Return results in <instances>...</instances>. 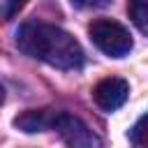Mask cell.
<instances>
[{"label":"cell","mask_w":148,"mask_h":148,"mask_svg":"<svg viewBox=\"0 0 148 148\" xmlns=\"http://www.w3.org/2000/svg\"><path fill=\"white\" fill-rule=\"evenodd\" d=\"M16 46L25 56L58 69H79L83 65L81 44L67 30L44 21L23 23L16 30Z\"/></svg>","instance_id":"obj_1"},{"label":"cell","mask_w":148,"mask_h":148,"mask_svg":"<svg viewBox=\"0 0 148 148\" xmlns=\"http://www.w3.org/2000/svg\"><path fill=\"white\" fill-rule=\"evenodd\" d=\"M88 35H90V42L102 53H106L111 58H123L134 46L130 30L123 23L111 21V18H97V21H92L90 28H88Z\"/></svg>","instance_id":"obj_2"},{"label":"cell","mask_w":148,"mask_h":148,"mask_svg":"<svg viewBox=\"0 0 148 148\" xmlns=\"http://www.w3.org/2000/svg\"><path fill=\"white\" fill-rule=\"evenodd\" d=\"M53 130H58L62 134V139L69 143V148H99V141L92 134V130L72 113L58 111L56 120H53Z\"/></svg>","instance_id":"obj_3"},{"label":"cell","mask_w":148,"mask_h":148,"mask_svg":"<svg viewBox=\"0 0 148 148\" xmlns=\"http://www.w3.org/2000/svg\"><path fill=\"white\" fill-rule=\"evenodd\" d=\"M127 95H130V86L125 79H118V76H109V79H102L95 90H92V97H95V104L104 111H116L120 109L125 102H127Z\"/></svg>","instance_id":"obj_4"},{"label":"cell","mask_w":148,"mask_h":148,"mask_svg":"<svg viewBox=\"0 0 148 148\" xmlns=\"http://www.w3.org/2000/svg\"><path fill=\"white\" fill-rule=\"evenodd\" d=\"M53 120H56V111L51 109H30L21 116L14 118V125L23 132H44V130H51L53 127Z\"/></svg>","instance_id":"obj_5"},{"label":"cell","mask_w":148,"mask_h":148,"mask_svg":"<svg viewBox=\"0 0 148 148\" xmlns=\"http://www.w3.org/2000/svg\"><path fill=\"white\" fill-rule=\"evenodd\" d=\"M130 18L141 32H146L148 30V0H130Z\"/></svg>","instance_id":"obj_6"},{"label":"cell","mask_w":148,"mask_h":148,"mask_svg":"<svg viewBox=\"0 0 148 148\" xmlns=\"http://www.w3.org/2000/svg\"><path fill=\"white\" fill-rule=\"evenodd\" d=\"M25 2H28V0H0V16H5V18L16 16V14L23 9Z\"/></svg>","instance_id":"obj_7"},{"label":"cell","mask_w":148,"mask_h":148,"mask_svg":"<svg viewBox=\"0 0 148 148\" xmlns=\"http://www.w3.org/2000/svg\"><path fill=\"white\" fill-rule=\"evenodd\" d=\"M143 125H146V116H141V118L136 120L134 130L130 132V139H132L136 146H143V143H146V141H143Z\"/></svg>","instance_id":"obj_8"},{"label":"cell","mask_w":148,"mask_h":148,"mask_svg":"<svg viewBox=\"0 0 148 148\" xmlns=\"http://www.w3.org/2000/svg\"><path fill=\"white\" fill-rule=\"evenodd\" d=\"M69 2L76 5V7H83V9H97V7L109 5L111 0H69Z\"/></svg>","instance_id":"obj_9"},{"label":"cell","mask_w":148,"mask_h":148,"mask_svg":"<svg viewBox=\"0 0 148 148\" xmlns=\"http://www.w3.org/2000/svg\"><path fill=\"white\" fill-rule=\"evenodd\" d=\"M2 99H5V88L0 86V104H2Z\"/></svg>","instance_id":"obj_10"}]
</instances>
